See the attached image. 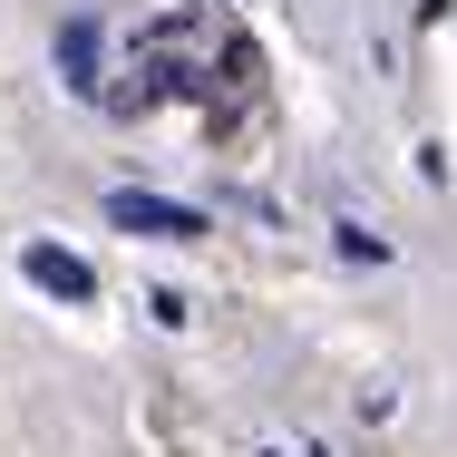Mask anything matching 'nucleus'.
<instances>
[{
    "label": "nucleus",
    "instance_id": "nucleus-1",
    "mask_svg": "<svg viewBox=\"0 0 457 457\" xmlns=\"http://www.w3.org/2000/svg\"><path fill=\"white\" fill-rule=\"evenodd\" d=\"M107 224H117V234H146V244H204V234H214L195 204H176V195H137V185L107 195Z\"/></svg>",
    "mask_w": 457,
    "mask_h": 457
},
{
    "label": "nucleus",
    "instance_id": "nucleus-2",
    "mask_svg": "<svg viewBox=\"0 0 457 457\" xmlns=\"http://www.w3.org/2000/svg\"><path fill=\"white\" fill-rule=\"evenodd\" d=\"M20 273L39 282V292H59V302H97V273L79 253H59V244H20Z\"/></svg>",
    "mask_w": 457,
    "mask_h": 457
},
{
    "label": "nucleus",
    "instance_id": "nucleus-5",
    "mask_svg": "<svg viewBox=\"0 0 457 457\" xmlns=\"http://www.w3.org/2000/svg\"><path fill=\"white\" fill-rule=\"evenodd\" d=\"M312 457H321V448H312Z\"/></svg>",
    "mask_w": 457,
    "mask_h": 457
},
{
    "label": "nucleus",
    "instance_id": "nucleus-4",
    "mask_svg": "<svg viewBox=\"0 0 457 457\" xmlns=\"http://www.w3.org/2000/svg\"><path fill=\"white\" fill-rule=\"evenodd\" d=\"M331 234H341V253H351V263H389V244H379V234H370V224H351V214H341V224H331Z\"/></svg>",
    "mask_w": 457,
    "mask_h": 457
},
{
    "label": "nucleus",
    "instance_id": "nucleus-3",
    "mask_svg": "<svg viewBox=\"0 0 457 457\" xmlns=\"http://www.w3.org/2000/svg\"><path fill=\"white\" fill-rule=\"evenodd\" d=\"M59 69H69L79 97H107V79H97V20H69L59 29Z\"/></svg>",
    "mask_w": 457,
    "mask_h": 457
}]
</instances>
